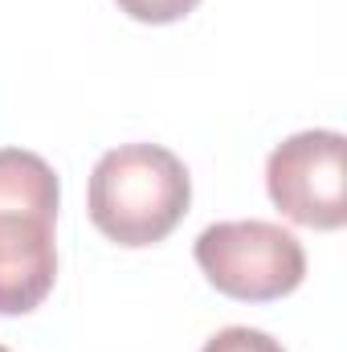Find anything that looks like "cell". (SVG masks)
Listing matches in <instances>:
<instances>
[{"label":"cell","mask_w":347,"mask_h":352,"mask_svg":"<svg viewBox=\"0 0 347 352\" xmlns=\"http://www.w3.org/2000/svg\"><path fill=\"white\" fill-rule=\"evenodd\" d=\"M58 173L25 148H0V316H29L58 278Z\"/></svg>","instance_id":"1"},{"label":"cell","mask_w":347,"mask_h":352,"mask_svg":"<svg viewBox=\"0 0 347 352\" xmlns=\"http://www.w3.org/2000/svg\"><path fill=\"white\" fill-rule=\"evenodd\" d=\"M192 205V180L184 160L160 144L110 148L86 188L90 221L102 238L127 250L156 246L184 221Z\"/></svg>","instance_id":"2"},{"label":"cell","mask_w":347,"mask_h":352,"mask_svg":"<svg viewBox=\"0 0 347 352\" xmlns=\"http://www.w3.org/2000/svg\"><path fill=\"white\" fill-rule=\"evenodd\" d=\"M196 266L237 303H274L307 278V250L274 221H217L196 238Z\"/></svg>","instance_id":"3"},{"label":"cell","mask_w":347,"mask_h":352,"mask_svg":"<svg viewBox=\"0 0 347 352\" xmlns=\"http://www.w3.org/2000/svg\"><path fill=\"white\" fill-rule=\"evenodd\" d=\"M347 140L339 131H298L265 160L270 201L307 230H344L347 221Z\"/></svg>","instance_id":"4"},{"label":"cell","mask_w":347,"mask_h":352,"mask_svg":"<svg viewBox=\"0 0 347 352\" xmlns=\"http://www.w3.org/2000/svg\"><path fill=\"white\" fill-rule=\"evenodd\" d=\"M131 21H143V25H176L184 21L200 0H115Z\"/></svg>","instance_id":"5"},{"label":"cell","mask_w":347,"mask_h":352,"mask_svg":"<svg viewBox=\"0 0 347 352\" xmlns=\"http://www.w3.org/2000/svg\"><path fill=\"white\" fill-rule=\"evenodd\" d=\"M200 352H286V349L274 336L258 332V328H225V332H217Z\"/></svg>","instance_id":"6"},{"label":"cell","mask_w":347,"mask_h":352,"mask_svg":"<svg viewBox=\"0 0 347 352\" xmlns=\"http://www.w3.org/2000/svg\"><path fill=\"white\" fill-rule=\"evenodd\" d=\"M0 352H8V349H4V344H0Z\"/></svg>","instance_id":"7"}]
</instances>
